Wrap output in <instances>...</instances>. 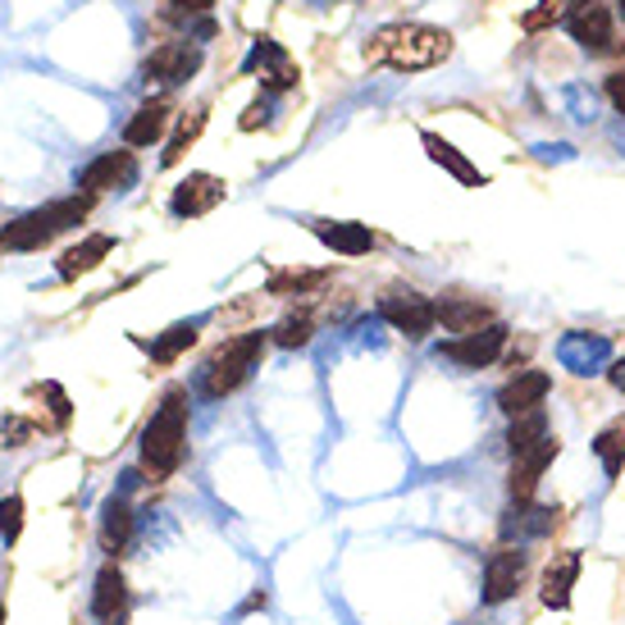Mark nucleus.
<instances>
[{"label": "nucleus", "mask_w": 625, "mask_h": 625, "mask_svg": "<svg viewBox=\"0 0 625 625\" xmlns=\"http://www.w3.org/2000/svg\"><path fill=\"white\" fill-rule=\"evenodd\" d=\"M110 251H115L110 233H92V238H83V243L69 247V251L56 260V270H60V279H83V274H92Z\"/></svg>", "instance_id": "22"}, {"label": "nucleus", "mask_w": 625, "mask_h": 625, "mask_svg": "<svg viewBox=\"0 0 625 625\" xmlns=\"http://www.w3.org/2000/svg\"><path fill=\"white\" fill-rule=\"evenodd\" d=\"M379 320H388L398 333H406L411 343H421V338H429L434 325H438V306L415 288H398V293H388L379 302Z\"/></svg>", "instance_id": "5"}, {"label": "nucleus", "mask_w": 625, "mask_h": 625, "mask_svg": "<svg viewBox=\"0 0 625 625\" xmlns=\"http://www.w3.org/2000/svg\"><path fill=\"white\" fill-rule=\"evenodd\" d=\"M138 184V161L133 151H101L92 165H83V174H78V188H83L87 197L96 192H123Z\"/></svg>", "instance_id": "10"}, {"label": "nucleus", "mask_w": 625, "mask_h": 625, "mask_svg": "<svg viewBox=\"0 0 625 625\" xmlns=\"http://www.w3.org/2000/svg\"><path fill=\"white\" fill-rule=\"evenodd\" d=\"M616 10H621V14H625V0H616Z\"/></svg>", "instance_id": "40"}, {"label": "nucleus", "mask_w": 625, "mask_h": 625, "mask_svg": "<svg viewBox=\"0 0 625 625\" xmlns=\"http://www.w3.org/2000/svg\"><path fill=\"white\" fill-rule=\"evenodd\" d=\"M92 612H96V621H106V625H119L123 612H128V580H123V570L115 562H106V566L96 570Z\"/></svg>", "instance_id": "17"}, {"label": "nucleus", "mask_w": 625, "mask_h": 625, "mask_svg": "<svg viewBox=\"0 0 625 625\" xmlns=\"http://www.w3.org/2000/svg\"><path fill=\"white\" fill-rule=\"evenodd\" d=\"M593 457L603 461L608 480H621V471H625V415H616V421H608L593 434Z\"/></svg>", "instance_id": "23"}, {"label": "nucleus", "mask_w": 625, "mask_h": 625, "mask_svg": "<svg viewBox=\"0 0 625 625\" xmlns=\"http://www.w3.org/2000/svg\"><path fill=\"white\" fill-rule=\"evenodd\" d=\"M333 270H274L270 283H266V293L270 297H306V293H316L325 288Z\"/></svg>", "instance_id": "25"}, {"label": "nucleus", "mask_w": 625, "mask_h": 625, "mask_svg": "<svg viewBox=\"0 0 625 625\" xmlns=\"http://www.w3.org/2000/svg\"><path fill=\"white\" fill-rule=\"evenodd\" d=\"M0 625H5V608H0Z\"/></svg>", "instance_id": "41"}, {"label": "nucleus", "mask_w": 625, "mask_h": 625, "mask_svg": "<svg viewBox=\"0 0 625 625\" xmlns=\"http://www.w3.org/2000/svg\"><path fill=\"white\" fill-rule=\"evenodd\" d=\"M557 457H562L557 434H549V438L534 443V448H526V452H516V457H511V475H507L511 503H534V488H539L543 471H549Z\"/></svg>", "instance_id": "9"}, {"label": "nucleus", "mask_w": 625, "mask_h": 625, "mask_svg": "<svg viewBox=\"0 0 625 625\" xmlns=\"http://www.w3.org/2000/svg\"><path fill=\"white\" fill-rule=\"evenodd\" d=\"M612 142L625 151V119H621V123H612Z\"/></svg>", "instance_id": "39"}, {"label": "nucleus", "mask_w": 625, "mask_h": 625, "mask_svg": "<svg viewBox=\"0 0 625 625\" xmlns=\"http://www.w3.org/2000/svg\"><path fill=\"white\" fill-rule=\"evenodd\" d=\"M553 393V375L549 370H516V379H507L498 388V411L503 415H526L534 406H543V398Z\"/></svg>", "instance_id": "16"}, {"label": "nucleus", "mask_w": 625, "mask_h": 625, "mask_svg": "<svg viewBox=\"0 0 625 625\" xmlns=\"http://www.w3.org/2000/svg\"><path fill=\"white\" fill-rule=\"evenodd\" d=\"M169 19H184V23H192V14H205V10H211L215 5V0H169Z\"/></svg>", "instance_id": "36"}, {"label": "nucleus", "mask_w": 625, "mask_h": 625, "mask_svg": "<svg viewBox=\"0 0 625 625\" xmlns=\"http://www.w3.org/2000/svg\"><path fill=\"white\" fill-rule=\"evenodd\" d=\"M128 539H133V511H128L123 498H110L106 507H101V549L123 553Z\"/></svg>", "instance_id": "24"}, {"label": "nucleus", "mask_w": 625, "mask_h": 625, "mask_svg": "<svg viewBox=\"0 0 625 625\" xmlns=\"http://www.w3.org/2000/svg\"><path fill=\"white\" fill-rule=\"evenodd\" d=\"M92 201L96 197H64V201H50L42 205V211H28V215H19L14 224L0 228V251H42L50 238H60L64 228L73 224H83L92 215Z\"/></svg>", "instance_id": "3"}, {"label": "nucleus", "mask_w": 625, "mask_h": 625, "mask_svg": "<svg viewBox=\"0 0 625 625\" xmlns=\"http://www.w3.org/2000/svg\"><path fill=\"white\" fill-rule=\"evenodd\" d=\"M421 146L429 151V161H434V165H443V169H448V174L457 178V184H465V188H484V184H488V178H484L471 161H465V155H461L448 138H438V133H429V128H425V133H421Z\"/></svg>", "instance_id": "21"}, {"label": "nucleus", "mask_w": 625, "mask_h": 625, "mask_svg": "<svg viewBox=\"0 0 625 625\" xmlns=\"http://www.w3.org/2000/svg\"><path fill=\"white\" fill-rule=\"evenodd\" d=\"M549 434H553V429H549V411L534 406V411H526V415H516V421H511V429H507V448H511V457H516V452L534 448V443H543Z\"/></svg>", "instance_id": "26"}, {"label": "nucleus", "mask_w": 625, "mask_h": 625, "mask_svg": "<svg viewBox=\"0 0 625 625\" xmlns=\"http://www.w3.org/2000/svg\"><path fill=\"white\" fill-rule=\"evenodd\" d=\"M562 101L570 106V115H576V119H585V123L593 119V106H598V101H593V92H589V87H580V83H566Z\"/></svg>", "instance_id": "32"}, {"label": "nucleus", "mask_w": 625, "mask_h": 625, "mask_svg": "<svg viewBox=\"0 0 625 625\" xmlns=\"http://www.w3.org/2000/svg\"><path fill=\"white\" fill-rule=\"evenodd\" d=\"M19 534H23V498L10 493V498H0V539L19 543Z\"/></svg>", "instance_id": "31"}, {"label": "nucleus", "mask_w": 625, "mask_h": 625, "mask_svg": "<svg viewBox=\"0 0 625 625\" xmlns=\"http://www.w3.org/2000/svg\"><path fill=\"white\" fill-rule=\"evenodd\" d=\"M201 69V46H188V42H165L155 46L146 64H142V78L146 83H165V87H178Z\"/></svg>", "instance_id": "11"}, {"label": "nucleus", "mask_w": 625, "mask_h": 625, "mask_svg": "<svg viewBox=\"0 0 625 625\" xmlns=\"http://www.w3.org/2000/svg\"><path fill=\"white\" fill-rule=\"evenodd\" d=\"M224 197H228V184H224V178H215V174H188L184 184L174 188L169 211H174L178 220H197V215H211Z\"/></svg>", "instance_id": "12"}, {"label": "nucleus", "mask_w": 625, "mask_h": 625, "mask_svg": "<svg viewBox=\"0 0 625 625\" xmlns=\"http://www.w3.org/2000/svg\"><path fill=\"white\" fill-rule=\"evenodd\" d=\"M507 325H484L480 333H465V338H452V343H443L438 347V356L443 361H452V366H461V370H484V366H493V361L503 356V347H507Z\"/></svg>", "instance_id": "7"}, {"label": "nucleus", "mask_w": 625, "mask_h": 625, "mask_svg": "<svg viewBox=\"0 0 625 625\" xmlns=\"http://www.w3.org/2000/svg\"><path fill=\"white\" fill-rule=\"evenodd\" d=\"M310 233H316V238L338 256H366L375 247L370 224H352V220H316Z\"/></svg>", "instance_id": "19"}, {"label": "nucleus", "mask_w": 625, "mask_h": 625, "mask_svg": "<svg viewBox=\"0 0 625 625\" xmlns=\"http://www.w3.org/2000/svg\"><path fill=\"white\" fill-rule=\"evenodd\" d=\"M608 96H612V106L625 115V69H616V73L608 78Z\"/></svg>", "instance_id": "37"}, {"label": "nucleus", "mask_w": 625, "mask_h": 625, "mask_svg": "<svg viewBox=\"0 0 625 625\" xmlns=\"http://www.w3.org/2000/svg\"><path fill=\"white\" fill-rule=\"evenodd\" d=\"M310 333H316V320H310V310H297V316H283L274 329H270V343L279 347H306L310 343Z\"/></svg>", "instance_id": "30"}, {"label": "nucleus", "mask_w": 625, "mask_h": 625, "mask_svg": "<svg viewBox=\"0 0 625 625\" xmlns=\"http://www.w3.org/2000/svg\"><path fill=\"white\" fill-rule=\"evenodd\" d=\"M28 434H33V425L19 421V415H10V421H0V448H23Z\"/></svg>", "instance_id": "33"}, {"label": "nucleus", "mask_w": 625, "mask_h": 625, "mask_svg": "<svg viewBox=\"0 0 625 625\" xmlns=\"http://www.w3.org/2000/svg\"><path fill=\"white\" fill-rule=\"evenodd\" d=\"M557 361L576 375H598L612 366V343L603 333H566L557 343Z\"/></svg>", "instance_id": "15"}, {"label": "nucleus", "mask_w": 625, "mask_h": 625, "mask_svg": "<svg viewBox=\"0 0 625 625\" xmlns=\"http://www.w3.org/2000/svg\"><path fill=\"white\" fill-rule=\"evenodd\" d=\"M266 347H270V333H238L201 366V393L205 398H228L260 370L266 361Z\"/></svg>", "instance_id": "4"}, {"label": "nucleus", "mask_w": 625, "mask_h": 625, "mask_svg": "<svg viewBox=\"0 0 625 625\" xmlns=\"http://www.w3.org/2000/svg\"><path fill=\"white\" fill-rule=\"evenodd\" d=\"M205 119H211V110H205V106H197V110H192V115H188L184 123H178V133H174L169 151L161 155V165H165V169H174L178 161H184V155H188V146H192V142L201 138V128H205Z\"/></svg>", "instance_id": "28"}, {"label": "nucleus", "mask_w": 625, "mask_h": 625, "mask_svg": "<svg viewBox=\"0 0 625 625\" xmlns=\"http://www.w3.org/2000/svg\"><path fill=\"white\" fill-rule=\"evenodd\" d=\"M434 306H438V325L448 329V333H457V338L480 333L484 325H493V310L480 297H443Z\"/></svg>", "instance_id": "20"}, {"label": "nucleus", "mask_w": 625, "mask_h": 625, "mask_svg": "<svg viewBox=\"0 0 625 625\" xmlns=\"http://www.w3.org/2000/svg\"><path fill=\"white\" fill-rule=\"evenodd\" d=\"M260 123H270V101H266V96H260V101H251V106H247V115L238 119V128H243V133H251V128H260Z\"/></svg>", "instance_id": "35"}, {"label": "nucleus", "mask_w": 625, "mask_h": 625, "mask_svg": "<svg viewBox=\"0 0 625 625\" xmlns=\"http://www.w3.org/2000/svg\"><path fill=\"white\" fill-rule=\"evenodd\" d=\"M243 73H260V87H266V92H293L297 78H302L293 56L274 37H256V46L247 50V60H243Z\"/></svg>", "instance_id": "8"}, {"label": "nucleus", "mask_w": 625, "mask_h": 625, "mask_svg": "<svg viewBox=\"0 0 625 625\" xmlns=\"http://www.w3.org/2000/svg\"><path fill=\"white\" fill-rule=\"evenodd\" d=\"M526 576H530V553L520 549V543H503V549L488 553V562H484V603L498 608L507 598H516Z\"/></svg>", "instance_id": "6"}, {"label": "nucleus", "mask_w": 625, "mask_h": 625, "mask_svg": "<svg viewBox=\"0 0 625 625\" xmlns=\"http://www.w3.org/2000/svg\"><path fill=\"white\" fill-rule=\"evenodd\" d=\"M188 452V388H169L142 429V461L151 480H169Z\"/></svg>", "instance_id": "2"}, {"label": "nucleus", "mask_w": 625, "mask_h": 625, "mask_svg": "<svg viewBox=\"0 0 625 625\" xmlns=\"http://www.w3.org/2000/svg\"><path fill=\"white\" fill-rule=\"evenodd\" d=\"M452 56V37L429 23H384L379 33H370L366 42V60L370 64H388V69H434Z\"/></svg>", "instance_id": "1"}, {"label": "nucleus", "mask_w": 625, "mask_h": 625, "mask_svg": "<svg viewBox=\"0 0 625 625\" xmlns=\"http://www.w3.org/2000/svg\"><path fill=\"white\" fill-rule=\"evenodd\" d=\"M174 119V106H169V96H155L146 101V106L133 110V119L123 123V146H151V142H161L165 138V128Z\"/></svg>", "instance_id": "18"}, {"label": "nucleus", "mask_w": 625, "mask_h": 625, "mask_svg": "<svg viewBox=\"0 0 625 625\" xmlns=\"http://www.w3.org/2000/svg\"><path fill=\"white\" fill-rule=\"evenodd\" d=\"M42 393H46V402H50V415H56V425H69V398H64V388L60 384H42Z\"/></svg>", "instance_id": "34"}, {"label": "nucleus", "mask_w": 625, "mask_h": 625, "mask_svg": "<svg viewBox=\"0 0 625 625\" xmlns=\"http://www.w3.org/2000/svg\"><path fill=\"white\" fill-rule=\"evenodd\" d=\"M197 343V325L188 320V325H174V329H165L155 343H146V352H151V361H161V366H169V361L178 356V352H188Z\"/></svg>", "instance_id": "29"}, {"label": "nucleus", "mask_w": 625, "mask_h": 625, "mask_svg": "<svg viewBox=\"0 0 625 625\" xmlns=\"http://www.w3.org/2000/svg\"><path fill=\"white\" fill-rule=\"evenodd\" d=\"M566 33L576 37L585 50H608L612 33H616L612 5H608V0H580V5L570 10V19H566Z\"/></svg>", "instance_id": "13"}, {"label": "nucleus", "mask_w": 625, "mask_h": 625, "mask_svg": "<svg viewBox=\"0 0 625 625\" xmlns=\"http://www.w3.org/2000/svg\"><path fill=\"white\" fill-rule=\"evenodd\" d=\"M576 5H580V0H539L534 10L520 14V28H526V33L557 28V23H566V19H570V10H576Z\"/></svg>", "instance_id": "27"}, {"label": "nucleus", "mask_w": 625, "mask_h": 625, "mask_svg": "<svg viewBox=\"0 0 625 625\" xmlns=\"http://www.w3.org/2000/svg\"><path fill=\"white\" fill-rule=\"evenodd\" d=\"M580 566H585V557L576 549L553 553V562L543 566L539 598H543V608H549V612H566L570 608V589H576V580H580Z\"/></svg>", "instance_id": "14"}, {"label": "nucleus", "mask_w": 625, "mask_h": 625, "mask_svg": "<svg viewBox=\"0 0 625 625\" xmlns=\"http://www.w3.org/2000/svg\"><path fill=\"white\" fill-rule=\"evenodd\" d=\"M608 379H612L616 393L625 398V356H621V361H612V366H608Z\"/></svg>", "instance_id": "38"}]
</instances>
